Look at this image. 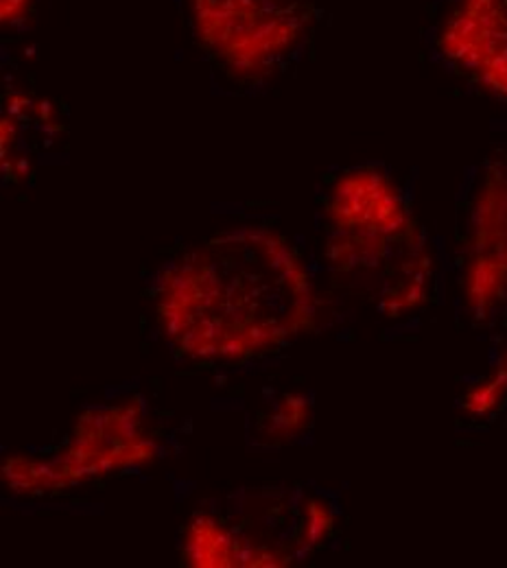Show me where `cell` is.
Segmentation results:
<instances>
[{"mask_svg":"<svg viewBox=\"0 0 507 568\" xmlns=\"http://www.w3.org/2000/svg\"><path fill=\"white\" fill-rule=\"evenodd\" d=\"M313 291L290 241L270 227L227 230L160 278L158 320L186 356L241 361L313 324Z\"/></svg>","mask_w":507,"mask_h":568,"instance_id":"6da1fadb","label":"cell"},{"mask_svg":"<svg viewBox=\"0 0 507 568\" xmlns=\"http://www.w3.org/2000/svg\"><path fill=\"white\" fill-rule=\"evenodd\" d=\"M324 214L331 234L328 256L342 272L376 270L403 276L423 265L414 214L385 173L355 169L342 175L328 193Z\"/></svg>","mask_w":507,"mask_h":568,"instance_id":"7a4b0ae2","label":"cell"},{"mask_svg":"<svg viewBox=\"0 0 507 568\" xmlns=\"http://www.w3.org/2000/svg\"><path fill=\"white\" fill-rule=\"evenodd\" d=\"M193 33L234 79L281 69L315 20V0H189Z\"/></svg>","mask_w":507,"mask_h":568,"instance_id":"3957f363","label":"cell"},{"mask_svg":"<svg viewBox=\"0 0 507 568\" xmlns=\"http://www.w3.org/2000/svg\"><path fill=\"white\" fill-rule=\"evenodd\" d=\"M435 44L453 71L507 99V0H450Z\"/></svg>","mask_w":507,"mask_h":568,"instance_id":"277c9868","label":"cell"},{"mask_svg":"<svg viewBox=\"0 0 507 568\" xmlns=\"http://www.w3.org/2000/svg\"><path fill=\"white\" fill-rule=\"evenodd\" d=\"M36 0H0V20L2 24L20 22L33 7Z\"/></svg>","mask_w":507,"mask_h":568,"instance_id":"5b68a950","label":"cell"}]
</instances>
